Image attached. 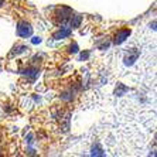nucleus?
Listing matches in <instances>:
<instances>
[{
	"label": "nucleus",
	"mask_w": 157,
	"mask_h": 157,
	"mask_svg": "<svg viewBox=\"0 0 157 157\" xmlns=\"http://www.w3.org/2000/svg\"><path fill=\"white\" fill-rule=\"evenodd\" d=\"M17 31H18V34L21 37H27V36H30L31 34V29H30V26L29 24H20L18 26V29H17Z\"/></svg>",
	"instance_id": "obj_1"
}]
</instances>
